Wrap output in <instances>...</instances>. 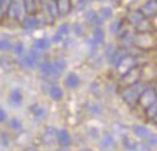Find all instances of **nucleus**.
Wrapping results in <instances>:
<instances>
[{
    "label": "nucleus",
    "mask_w": 157,
    "mask_h": 151,
    "mask_svg": "<svg viewBox=\"0 0 157 151\" xmlns=\"http://www.w3.org/2000/svg\"><path fill=\"white\" fill-rule=\"evenodd\" d=\"M144 89H145V87H144V84L140 83V82H136V83H134V84H130V86L126 87V88L123 91V93H121L124 102H125L128 105H130V106L135 105V104L137 103L139 95L141 94V92H142Z\"/></svg>",
    "instance_id": "f257e3e1"
},
{
    "label": "nucleus",
    "mask_w": 157,
    "mask_h": 151,
    "mask_svg": "<svg viewBox=\"0 0 157 151\" xmlns=\"http://www.w3.org/2000/svg\"><path fill=\"white\" fill-rule=\"evenodd\" d=\"M157 99V94L155 92V89H151V88H145L141 94L139 95V99H137V103L144 108H148L151 104H153Z\"/></svg>",
    "instance_id": "f03ea898"
},
{
    "label": "nucleus",
    "mask_w": 157,
    "mask_h": 151,
    "mask_svg": "<svg viewBox=\"0 0 157 151\" xmlns=\"http://www.w3.org/2000/svg\"><path fill=\"white\" fill-rule=\"evenodd\" d=\"M22 3H20L19 0H11V3L6 10V15L10 17V19H14V20H19L21 17V13H22Z\"/></svg>",
    "instance_id": "7ed1b4c3"
},
{
    "label": "nucleus",
    "mask_w": 157,
    "mask_h": 151,
    "mask_svg": "<svg viewBox=\"0 0 157 151\" xmlns=\"http://www.w3.org/2000/svg\"><path fill=\"white\" fill-rule=\"evenodd\" d=\"M128 20L131 25H134L135 27H137L139 30L142 31V26L144 25H147V21H146V17L141 14V11H131L129 13L128 15Z\"/></svg>",
    "instance_id": "20e7f679"
},
{
    "label": "nucleus",
    "mask_w": 157,
    "mask_h": 151,
    "mask_svg": "<svg viewBox=\"0 0 157 151\" xmlns=\"http://www.w3.org/2000/svg\"><path fill=\"white\" fill-rule=\"evenodd\" d=\"M116 67H117V69H119V73H121V74L124 76V74H125L126 72H129L131 68L136 67V58L128 55L126 57H124V58L119 62V64H117Z\"/></svg>",
    "instance_id": "39448f33"
},
{
    "label": "nucleus",
    "mask_w": 157,
    "mask_h": 151,
    "mask_svg": "<svg viewBox=\"0 0 157 151\" xmlns=\"http://www.w3.org/2000/svg\"><path fill=\"white\" fill-rule=\"evenodd\" d=\"M115 145H116L115 139L110 134H105L99 141V149L101 151H113L115 149Z\"/></svg>",
    "instance_id": "423d86ee"
},
{
    "label": "nucleus",
    "mask_w": 157,
    "mask_h": 151,
    "mask_svg": "<svg viewBox=\"0 0 157 151\" xmlns=\"http://www.w3.org/2000/svg\"><path fill=\"white\" fill-rule=\"evenodd\" d=\"M141 14L145 17H153L157 15V0H148L141 8Z\"/></svg>",
    "instance_id": "0eeeda50"
},
{
    "label": "nucleus",
    "mask_w": 157,
    "mask_h": 151,
    "mask_svg": "<svg viewBox=\"0 0 157 151\" xmlns=\"http://www.w3.org/2000/svg\"><path fill=\"white\" fill-rule=\"evenodd\" d=\"M57 133H58L57 129H55V128H52V126L47 128V129L42 133V135H41L42 142L46 144V145H52V144H55L56 140H57Z\"/></svg>",
    "instance_id": "6e6552de"
},
{
    "label": "nucleus",
    "mask_w": 157,
    "mask_h": 151,
    "mask_svg": "<svg viewBox=\"0 0 157 151\" xmlns=\"http://www.w3.org/2000/svg\"><path fill=\"white\" fill-rule=\"evenodd\" d=\"M104 39H105V35H104V31L100 29V27H95L94 32H93V36L92 39L89 40V45L92 46V48H97L99 45H101L104 42Z\"/></svg>",
    "instance_id": "1a4fd4ad"
},
{
    "label": "nucleus",
    "mask_w": 157,
    "mask_h": 151,
    "mask_svg": "<svg viewBox=\"0 0 157 151\" xmlns=\"http://www.w3.org/2000/svg\"><path fill=\"white\" fill-rule=\"evenodd\" d=\"M41 26V20L37 19L36 15H29L22 20V27L25 30H35Z\"/></svg>",
    "instance_id": "9d476101"
},
{
    "label": "nucleus",
    "mask_w": 157,
    "mask_h": 151,
    "mask_svg": "<svg viewBox=\"0 0 157 151\" xmlns=\"http://www.w3.org/2000/svg\"><path fill=\"white\" fill-rule=\"evenodd\" d=\"M42 4L45 8L46 14L51 20H55L56 16L58 15L57 13V5H56V0H42Z\"/></svg>",
    "instance_id": "9b49d317"
},
{
    "label": "nucleus",
    "mask_w": 157,
    "mask_h": 151,
    "mask_svg": "<svg viewBox=\"0 0 157 151\" xmlns=\"http://www.w3.org/2000/svg\"><path fill=\"white\" fill-rule=\"evenodd\" d=\"M57 13L59 16L68 15L72 10V0H56Z\"/></svg>",
    "instance_id": "f8f14e48"
},
{
    "label": "nucleus",
    "mask_w": 157,
    "mask_h": 151,
    "mask_svg": "<svg viewBox=\"0 0 157 151\" xmlns=\"http://www.w3.org/2000/svg\"><path fill=\"white\" fill-rule=\"evenodd\" d=\"M139 78H140V69H139L137 67L131 68L129 72H126V73L123 76L124 82L128 83V84H134V83L139 82Z\"/></svg>",
    "instance_id": "ddd939ff"
},
{
    "label": "nucleus",
    "mask_w": 157,
    "mask_h": 151,
    "mask_svg": "<svg viewBox=\"0 0 157 151\" xmlns=\"http://www.w3.org/2000/svg\"><path fill=\"white\" fill-rule=\"evenodd\" d=\"M52 67H53V77L57 79L59 76L63 73V71L66 69V67H67V63H66V61L63 60V58H56L53 62H52Z\"/></svg>",
    "instance_id": "4468645a"
},
{
    "label": "nucleus",
    "mask_w": 157,
    "mask_h": 151,
    "mask_svg": "<svg viewBox=\"0 0 157 151\" xmlns=\"http://www.w3.org/2000/svg\"><path fill=\"white\" fill-rule=\"evenodd\" d=\"M57 141L61 147H68L72 142V137L67 130H59L57 133Z\"/></svg>",
    "instance_id": "2eb2a0df"
},
{
    "label": "nucleus",
    "mask_w": 157,
    "mask_h": 151,
    "mask_svg": "<svg viewBox=\"0 0 157 151\" xmlns=\"http://www.w3.org/2000/svg\"><path fill=\"white\" fill-rule=\"evenodd\" d=\"M22 6L25 13H27L29 15H36L38 11L37 0H22Z\"/></svg>",
    "instance_id": "dca6fc26"
},
{
    "label": "nucleus",
    "mask_w": 157,
    "mask_h": 151,
    "mask_svg": "<svg viewBox=\"0 0 157 151\" xmlns=\"http://www.w3.org/2000/svg\"><path fill=\"white\" fill-rule=\"evenodd\" d=\"M128 56V51L126 50H124V48H121V50H115V52L109 57V62H110V64H113V66H117L119 64V62L124 58V57H126Z\"/></svg>",
    "instance_id": "f3484780"
},
{
    "label": "nucleus",
    "mask_w": 157,
    "mask_h": 151,
    "mask_svg": "<svg viewBox=\"0 0 157 151\" xmlns=\"http://www.w3.org/2000/svg\"><path fill=\"white\" fill-rule=\"evenodd\" d=\"M86 19H87V21H88L89 24H92V25L95 26V27H100V26L103 25V22H104V20L99 16V14H97V13H94V11H88V13L86 14Z\"/></svg>",
    "instance_id": "a211bd4d"
},
{
    "label": "nucleus",
    "mask_w": 157,
    "mask_h": 151,
    "mask_svg": "<svg viewBox=\"0 0 157 151\" xmlns=\"http://www.w3.org/2000/svg\"><path fill=\"white\" fill-rule=\"evenodd\" d=\"M64 84H66V87H68L69 89H74V88H77L78 86L81 84V79H79V77H78L75 73H69L67 77H66Z\"/></svg>",
    "instance_id": "6ab92c4d"
},
{
    "label": "nucleus",
    "mask_w": 157,
    "mask_h": 151,
    "mask_svg": "<svg viewBox=\"0 0 157 151\" xmlns=\"http://www.w3.org/2000/svg\"><path fill=\"white\" fill-rule=\"evenodd\" d=\"M50 46H51V41L48 39H45V37H42V39H37V40L33 41V48L40 51V52L48 50Z\"/></svg>",
    "instance_id": "aec40b11"
},
{
    "label": "nucleus",
    "mask_w": 157,
    "mask_h": 151,
    "mask_svg": "<svg viewBox=\"0 0 157 151\" xmlns=\"http://www.w3.org/2000/svg\"><path fill=\"white\" fill-rule=\"evenodd\" d=\"M132 131H134V134H135L137 137H141L142 140L146 139L148 135L152 134V131H151L148 128L144 126V125H134V126H132Z\"/></svg>",
    "instance_id": "412c9836"
},
{
    "label": "nucleus",
    "mask_w": 157,
    "mask_h": 151,
    "mask_svg": "<svg viewBox=\"0 0 157 151\" xmlns=\"http://www.w3.org/2000/svg\"><path fill=\"white\" fill-rule=\"evenodd\" d=\"M10 103L15 106H19L22 103V93L20 89L15 88L10 92Z\"/></svg>",
    "instance_id": "4be33fe9"
},
{
    "label": "nucleus",
    "mask_w": 157,
    "mask_h": 151,
    "mask_svg": "<svg viewBox=\"0 0 157 151\" xmlns=\"http://www.w3.org/2000/svg\"><path fill=\"white\" fill-rule=\"evenodd\" d=\"M30 111L32 113V115L36 118V119H44L46 117V110L41 106V105H32L30 108Z\"/></svg>",
    "instance_id": "5701e85b"
},
{
    "label": "nucleus",
    "mask_w": 157,
    "mask_h": 151,
    "mask_svg": "<svg viewBox=\"0 0 157 151\" xmlns=\"http://www.w3.org/2000/svg\"><path fill=\"white\" fill-rule=\"evenodd\" d=\"M48 93H50V97L53 99V100H61L62 98H63V91H62V88L61 87H58V86H52L51 88H50V91H48Z\"/></svg>",
    "instance_id": "b1692460"
},
{
    "label": "nucleus",
    "mask_w": 157,
    "mask_h": 151,
    "mask_svg": "<svg viewBox=\"0 0 157 151\" xmlns=\"http://www.w3.org/2000/svg\"><path fill=\"white\" fill-rule=\"evenodd\" d=\"M145 111H146V117L148 118V120H152L155 118V115L157 114V99L153 104H151L148 108H146Z\"/></svg>",
    "instance_id": "393cba45"
},
{
    "label": "nucleus",
    "mask_w": 157,
    "mask_h": 151,
    "mask_svg": "<svg viewBox=\"0 0 157 151\" xmlns=\"http://www.w3.org/2000/svg\"><path fill=\"white\" fill-rule=\"evenodd\" d=\"M9 126L11 128V130H14V131H21V129H22V123H21V120L19 119V118H11L10 119V122H9Z\"/></svg>",
    "instance_id": "a878e982"
},
{
    "label": "nucleus",
    "mask_w": 157,
    "mask_h": 151,
    "mask_svg": "<svg viewBox=\"0 0 157 151\" xmlns=\"http://www.w3.org/2000/svg\"><path fill=\"white\" fill-rule=\"evenodd\" d=\"M123 144H124V147L128 151H136L137 142H135L134 140H130V137H124L123 139Z\"/></svg>",
    "instance_id": "bb28decb"
},
{
    "label": "nucleus",
    "mask_w": 157,
    "mask_h": 151,
    "mask_svg": "<svg viewBox=\"0 0 157 151\" xmlns=\"http://www.w3.org/2000/svg\"><path fill=\"white\" fill-rule=\"evenodd\" d=\"M144 144H145L147 147H153V146H156V145H157V135L152 133V134L148 135L146 139H144Z\"/></svg>",
    "instance_id": "cd10ccee"
},
{
    "label": "nucleus",
    "mask_w": 157,
    "mask_h": 151,
    "mask_svg": "<svg viewBox=\"0 0 157 151\" xmlns=\"http://www.w3.org/2000/svg\"><path fill=\"white\" fill-rule=\"evenodd\" d=\"M11 47H13V45L9 39H5V37L0 39V51L2 52H6V51L11 50Z\"/></svg>",
    "instance_id": "c85d7f7f"
},
{
    "label": "nucleus",
    "mask_w": 157,
    "mask_h": 151,
    "mask_svg": "<svg viewBox=\"0 0 157 151\" xmlns=\"http://www.w3.org/2000/svg\"><path fill=\"white\" fill-rule=\"evenodd\" d=\"M11 48H13L14 55H16V56H21V55H24V52H25V46H24L22 42H17V44H15Z\"/></svg>",
    "instance_id": "c756f323"
},
{
    "label": "nucleus",
    "mask_w": 157,
    "mask_h": 151,
    "mask_svg": "<svg viewBox=\"0 0 157 151\" xmlns=\"http://www.w3.org/2000/svg\"><path fill=\"white\" fill-rule=\"evenodd\" d=\"M111 15H113V11H111V9H110V8H101V9H100V11H99V16H100L103 20L109 19Z\"/></svg>",
    "instance_id": "7c9ffc66"
},
{
    "label": "nucleus",
    "mask_w": 157,
    "mask_h": 151,
    "mask_svg": "<svg viewBox=\"0 0 157 151\" xmlns=\"http://www.w3.org/2000/svg\"><path fill=\"white\" fill-rule=\"evenodd\" d=\"M62 37H66L68 33H69V25L68 24H62L59 27H58V32Z\"/></svg>",
    "instance_id": "2f4dec72"
},
{
    "label": "nucleus",
    "mask_w": 157,
    "mask_h": 151,
    "mask_svg": "<svg viewBox=\"0 0 157 151\" xmlns=\"http://www.w3.org/2000/svg\"><path fill=\"white\" fill-rule=\"evenodd\" d=\"M120 29H121V21H115V22H113L111 26H110V30H111V32H114V33L120 32Z\"/></svg>",
    "instance_id": "473e14b6"
},
{
    "label": "nucleus",
    "mask_w": 157,
    "mask_h": 151,
    "mask_svg": "<svg viewBox=\"0 0 157 151\" xmlns=\"http://www.w3.org/2000/svg\"><path fill=\"white\" fill-rule=\"evenodd\" d=\"M10 3H11V0H0V8H2L4 15H6V10L10 5Z\"/></svg>",
    "instance_id": "72a5a7b5"
},
{
    "label": "nucleus",
    "mask_w": 157,
    "mask_h": 151,
    "mask_svg": "<svg viewBox=\"0 0 157 151\" xmlns=\"http://www.w3.org/2000/svg\"><path fill=\"white\" fill-rule=\"evenodd\" d=\"M114 52H115L114 46H113V45H108V46H106V48H105V55H106L108 57H110V56H111Z\"/></svg>",
    "instance_id": "f704fd0d"
},
{
    "label": "nucleus",
    "mask_w": 157,
    "mask_h": 151,
    "mask_svg": "<svg viewBox=\"0 0 157 151\" xmlns=\"http://www.w3.org/2000/svg\"><path fill=\"white\" fill-rule=\"evenodd\" d=\"M6 120V111L0 106V123H4Z\"/></svg>",
    "instance_id": "c9c22d12"
},
{
    "label": "nucleus",
    "mask_w": 157,
    "mask_h": 151,
    "mask_svg": "<svg viewBox=\"0 0 157 151\" xmlns=\"http://www.w3.org/2000/svg\"><path fill=\"white\" fill-rule=\"evenodd\" d=\"M63 39H64V37H62L59 33H56V35L53 36V39H52V42H55V44H58V42L63 41Z\"/></svg>",
    "instance_id": "e433bc0d"
},
{
    "label": "nucleus",
    "mask_w": 157,
    "mask_h": 151,
    "mask_svg": "<svg viewBox=\"0 0 157 151\" xmlns=\"http://www.w3.org/2000/svg\"><path fill=\"white\" fill-rule=\"evenodd\" d=\"M2 145L4 147H6L9 145V139H8V135H5V134L2 135Z\"/></svg>",
    "instance_id": "4c0bfd02"
},
{
    "label": "nucleus",
    "mask_w": 157,
    "mask_h": 151,
    "mask_svg": "<svg viewBox=\"0 0 157 151\" xmlns=\"http://www.w3.org/2000/svg\"><path fill=\"white\" fill-rule=\"evenodd\" d=\"M75 29H77L75 31H77V33H78V35H82V26L77 25V26H75Z\"/></svg>",
    "instance_id": "58836bf2"
},
{
    "label": "nucleus",
    "mask_w": 157,
    "mask_h": 151,
    "mask_svg": "<svg viewBox=\"0 0 157 151\" xmlns=\"http://www.w3.org/2000/svg\"><path fill=\"white\" fill-rule=\"evenodd\" d=\"M152 120H153V123H155V124H156V125H157V114H156V115H155V118H153V119H152Z\"/></svg>",
    "instance_id": "ea45409f"
},
{
    "label": "nucleus",
    "mask_w": 157,
    "mask_h": 151,
    "mask_svg": "<svg viewBox=\"0 0 157 151\" xmlns=\"http://www.w3.org/2000/svg\"><path fill=\"white\" fill-rule=\"evenodd\" d=\"M58 151H68V150H67V147H61Z\"/></svg>",
    "instance_id": "a19ab883"
},
{
    "label": "nucleus",
    "mask_w": 157,
    "mask_h": 151,
    "mask_svg": "<svg viewBox=\"0 0 157 151\" xmlns=\"http://www.w3.org/2000/svg\"><path fill=\"white\" fill-rule=\"evenodd\" d=\"M81 151H92L90 149H83V150H81Z\"/></svg>",
    "instance_id": "79ce46f5"
},
{
    "label": "nucleus",
    "mask_w": 157,
    "mask_h": 151,
    "mask_svg": "<svg viewBox=\"0 0 157 151\" xmlns=\"http://www.w3.org/2000/svg\"><path fill=\"white\" fill-rule=\"evenodd\" d=\"M155 92H156V94H157V83H156V87H155Z\"/></svg>",
    "instance_id": "37998d69"
},
{
    "label": "nucleus",
    "mask_w": 157,
    "mask_h": 151,
    "mask_svg": "<svg viewBox=\"0 0 157 151\" xmlns=\"http://www.w3.org/2000/svg\"><path fill=\"white\" fill-rule=\"evenodd\" d=\"M99 2H104V0H99Z\"/></svg>",
    "instance_id": "c03bdc74"
}]
</instances>
